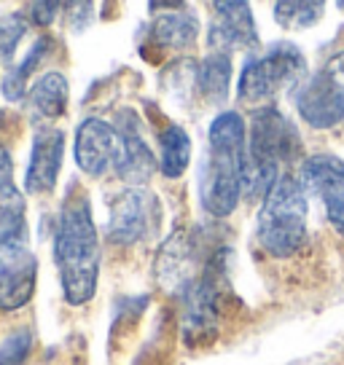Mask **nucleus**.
<instances>
[{
  "mask_svg": "<svg viewBox=\"0 0 344 365\" xmlns=\"http://www.w3.org/2000/svg\"><path fill=\"white\" fill-rule=\"evenodd\" d=\"M216 22L207 30V43L213 51H240L258 46V30L251 11V0H213Z\"/></svg>",
  "mask_w": 344,
  "mask_h": 365,
  "instance_id": "1a4fd4ad",
  "label": "nucleus"
},
{
  "mask_svg": "<svg viewBox=\"0 0 344 365\" xmlns=\"http://www.w3.org/2000/svg\"><path fill=\"white\" fill-rule=\"evenodd\" d=\"M116 126L124 137V159H121V167L116 175L124 178L126 182H135V185L148 182L151 175L156 172V159H153V153L140 135L138 115L132 110H121V115L116 118Z\"/></svg>",
  "mask_w": 344,
  "mask_h": 365,
  "instance_id": "9b49d317",
  "label": "nucleus"
},
{
  "mask_svg": "<svg viewBox=\"0 0 344 365\" xmlns=\"http://www.w3.org/2000/svg\"><path fill=\"white\" fill-rule=\"evenodd\" d=\"M161 220L159 199L146 188H126L111 207L108 217V240L113 245H135L151 237Z\"/></svg>",
  "mask_w": 344,
  "mask_h": 365,
  "instance_id": "0eeeda50",
  "label": "nucleus"
},
{
  "mask_svg": "<svg viewBox=\"0 0 344 365\" xmlns=\"http://www.w3.org/2000/svg\"><path fill=\"white\" fill-rule=\"evenodd\" d=\"M124 159V137L103 118H84L76 132V164L89 178L118 172Z\"/></svg>",
  "mask_w": 344,
  "mask_h": 365,
  "instance_id": "6e6552de",
  "label": "nucleus"
},
{
  "mask_svg": "<svg viewBox=\"0 0 344 365\" xmlns=\"http://www.w3.org/2000/svg\"><path fill=\"white\" fill-rule=\"evenodd\" d=\"M62 156H65V135L59 129H41L33 137L30 148V164L24 175V188L27 194H49L54 191L62 170Z\"/></svg>",
  "mask_w": 344,
  "mask_h": 365,
  "instance_id": "9d476101",
  "label": "nucleus"
},
{
  "mask_svg": "<svg viewBox=\"0 0 344 365\" xmlns=\"http://www.w3.org/2000/svg\"><path fill=\"white\" fill-rule=\"evenodd\" d=\"M296 110L312 129H331L344 121V51L325 62L296 91Z\"/></svg>",
  "mask_w": 344,
  "mask_h": 365,
  "instance_id": "423d86ee",
  "label": "nucleus"
},
{
  "mask_svg": "<svg viewBox=\"0 0 344 365\" xmlns=\"http://www.w3.org/2000/svg\"><path fill=\"white\" fill-rule=\"evenodd\" d=\"M54 258L68 304L84 307L86 301H92L100 279V240L92 217V205L81 191H70L59 210L57 231H54Z\"/></svg>",
  "mask_w": 344,
  "mask_h": 365,
  "instance_id": "f257e3e1",
  "label": "nucleus"
},
{
  "mask_svg": "<svg viewBox=\"0 0 344 365\" xmlns=\"http://www.w3.org/2000/svg\"><path fill=\"white\" fill-rule=\"evenodd\" d=\"M325 212H328V220H331V226L344 237V188L336 196H333L331 202H325Z\"/></svg>",
  "mask_w": 344,
  "mask_h": 365,
  "instance_id": "5701e85b",
  "label": "nucleus"
},
{
  "mask_svg": "<svg viewBox=\"0 0 344 365\" xmlns=\"http://www.w3.org/2000/svg\"><path fill=\"white\" fill-rule=\"evenodd\" d=\"M33 352V336L27 331H19L9 336L0 344V365H19Z\"/></svg>",
  "mask_w": 344,
  "mask_h": 365,
  "instance_id": "aec40b11",
  "label": "nucleus"
},
{
  "mask_svg": "<svg viewBox=\"0 0 344 365\" xmlns=\"http://www.w3.org/2000/svg\"><path fill=\"white\" fill-rule=\"evenodd\" d=\"M92 0H68L65 3V16H68V24L73 30H84L86 24L92 22Z\"/></svg>",
  "mask_w": 344,
  "mask_h": 365,
  "instance_id": "412c9836",
  "label": "nucleus"
},
{
  "mask_svg": "<svg viewBox=\"0 0 344 365\" xmlns=\"http://www.w3.org/2000/svg\"><path fill=\"white\" fill-rule=\"evenodd\" d=\"M59 11V0H30V19L38 27H46L54 22Z\"/></svg>",
  "mask_w": 344,
  "mask_h": 365,
  "instance_id": "4be33fe9",
  "label": "nucleus"
},
{
  "mask_svg": "<svg viewBox=\"0 0 344 365\" xmlns=\"http://www.w3.org/2000/svg\"><path fill=\"white\" fill-rule=\"evenodd\" d=\"M27 100H30V110L38 118L54 121L68 108V78L57 70H49L30 86Z\"/></svg>",
  "mask_w": 344,
  "mask_h": 365,
  "instance_id": "ddd939ff",
  "label": "nucleus"
},
{
  "mask_svg": "<svg viewBox=\"0 0 344 365\" xmlns=\"http://www.w3.org/2000/svg\"><path fill=\"white\" fill-rule=\"evenodd\" d=\"M151 33L156 38V43L167 46V48H188L199 38V19L191 11H186L183 6L170 9V11L156 14Z\"/></svg>",
  "mask_w": 344,
  "mask_h": 365,
  "instance_id": "4468645a",
  "label": "nucleus"
},
{
  "mask_svg": "<svg viewBox=\"0 0 344 365\" xmlns=\"http://www.w3.org/2000/svg\"><path fill=\"white\" fill-rule=\"evenodd\" d=\"M9 182H14V161L11 153L0 145V188L9 185Z\"/></svg>",
  "mask_w": 344,
  "mask_h": 365,
  "instance_id": "b1692460",
  "label": "nucleus"
},
{
  "mask_svg": "<svg viewBox=\"0 0 344 365\" xmlns=\"http://www.w3.org/2000/svg\"><path fill=\"white\" fill-rule=\"evenodd\" d=\"M51 43H54L51 38H41V41L33 46V51L24 57L22 65H16V68L9 70V76L3 78V86H0V89H3V97H6L9 103H19L24 94L30 91V83H27V81H30V73L44 62Z\"/></svg>",
  "mask_w": 344,
  "mask_h": 365,
  "instance_id": "f3484780",
  "label": "nucleus"
},
{
  "mask_svg": "<svg viewBox=\"0 0 344 365\" xmlns=\"http://www.w3.org/2000/svg\"><path fill=\"white\" fill-rule=\"evenodd\" d=\"M307 191L298 178L280 175L258 212V242L269 255L290 258L307 245Z\"/></svg>",
  "mask_w": 344,
  "mask_h": 365,
  "instance_id": "7ed1b4c3",
  "label": "nucleus"
},
{
  "mask_svg": "<svg viewBox=\"0 0 344 365\" xmlns=\"http://www.w3.org/2000/svg\"><path fill=\"white\" fill-rule=\"evenodd\" d=\"M296 178L307 196H318L325 205L344 188V161L333 153H312L301 161Z\"/></svg>",
  "mask_w": 344,
  "mask_h": 365,
  "instance_id": "f8f14e48",
  "label": "nucleus"
},
{
  "mask_svg": "<svg viewBox=\"0 0 344 365\" xmlns=\"http://www.w3.org/2000/svg\"><path fill=\"white\" fill-rule=\"evenodd\" d=\"M325 0H275V22L285 30H307L320 22Z\"/></svg>",
  "mask_w": 344,
  "mask_h": 365,
  "instance_id": "a211bd4d",
  "label": "nucleus"
},
{
  "mask_svg": "<svg viewBox=\"0 0 344 365\" xmlns=\"http://www.w3.org/2000/svg\"><path fill=\"white\" fill-rule=\"evenodd\" d=\"M307 73V59L293 43H275L266 54L245 62L237 94L248 105H269L280 91L293 89Z\"/></svg>",
  "mask_w": 344,
  "mask_h": 365,
  "instance_id": "20e7f679",
  "label": "nucleus"
},
{
  "mask_svg": "<svg viewBox=\"0 0 344 365\" xmlns=\"http://www.w3.org/2000/svg\"><path fill=\"white\" fill-rule=\"evenodd\" d=\"M336 6H339V9H344V0H336Z\"/></svg>",
  "mask_w": 344,
  "mask_h": 365,
  "instance_id": "393cba45",
  "label": "nucleus"
},
{
  "mask_svg": "<svg viewBox=\"0 0 344 365\" xmlns=\"http://www.w3.org/2000/svg\"><path fill=\"white\" fill-rule=\"evenodd\" d=\"M27 35V19L24 16H9L0 22V65H9L16 51V46Z\"/></svg>",
  "mask_w": 344,
  "mask_h": 365,
  "instance_id": "6ab92c4d",
  "label": "nucleus"
},
{
  "mask_svg": "<svg viewBox=\"0 0 344 365\" xmlns=\"http://www.w3.org/2000/svg\"><path fill=\"white\" fill-rule=\"evenodd\" d=\"M38 261L30 252V231L22 226H0V312L22 309L35 290Z\"/></svg>",
  "mask_w": 344,
  "mask_h": 365,
  "instance_id": "39448f33",
  "label": "nucleus"
},
{
  "mask_svg": "<svg viewBox=\"0 0 344 365\" xmlns=\"http://www.w3.org/2000/svg\"><path fill=\"white\" fill-rule=\"evenodd\" d=\"M191 161V137L183 126L170 124L159 132V170L164 178H181Z\"/></svg>",
  "mask_w": 344,
  "mask_h": 365,
  "instance_id": "dca6fc26",
  "label": "nucleus"
},
{
  "mask_svg": "<svg viewBox=\"0 0 344 365\" xmlns=\"http://www.w3.org/2000/svg\"><path fill=\"white\" fill-rule=\"evenodd\" d=\"M210 153L202 167V207L213 217L231 215L242 199V172L248 156V124L240 113L223 110L207 132Z\"/></svg>",
  "mask_w": 344,
  "mask_h": 365,
  "instance_id": "f03ea898",
  "label": "nucleus"
},
{
  "mask_svg": "<svg viewBox=\"0 0 344 365\" xmlns=\"http://www.w3.org/2000/svg\"><path fill=\"white\" fill-rule=\"evenodd\" d=\"M229 81H231V62L229 54L213 51L205 57L196 68V89L210 105L226 103L229 97Z\"/></svg>",
  "mask_w": 344,
  "mask_h": 365,
  "instance_id": "2eb2a0df",
  "label": "nucleus"
}]
</instances>
